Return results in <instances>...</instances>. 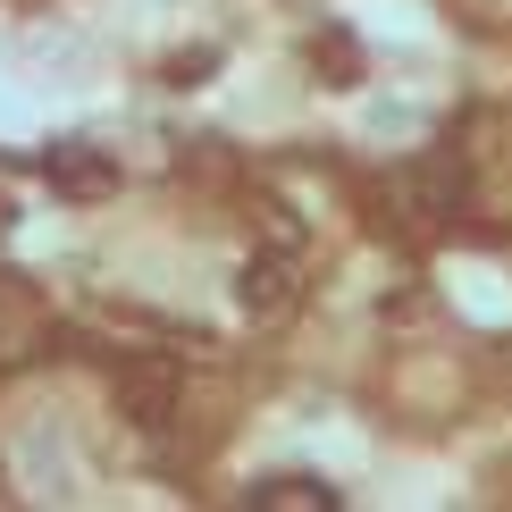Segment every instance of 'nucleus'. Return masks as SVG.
Instances as JSON below:
<instances>
[{
	"mask_svg": "<svg viewBox=\"0 0 512 512\" xmlns=\"http://www.w3.org/2000/svg\"><path fill=\"white\" fill-rule=\"evenodd\" d=\"M118 412L135 420V429H168V412H177V361H168V353H126Z\"/></svg>",
	"mask_w": 512,
	"mask_h": 512,
	"instance_id": "f03ea898",
	"label": "nucleus"
},
{
	"mask_svg": "<svg viewBox=\"0 0 512 512\" xmlns=\"http://www.w3.org/2000/svg\"><path fill=\"white\" fill-rule=\"evenodd\" d=\"M311 68H319V76H336V84H353V76H361V42H353L345 26H328V34L311 42Z\"/></svg>",
	"mask_w": 512,
	"mask_h": 512,
	"instance_id": "423d86ee",
	"label": "nucleus"
},
{
	"mask_svg": "<svg viewBox=\"0 0 512 512\" xmlns=\"http://www.w3.org/2000/svg\"><path fill=\"white\" fill-rule=\"evenodd\" d=\"M236 303H244V319L277 328V319H294V311H303V277H294V261H286V252H252V261L236 269Z\"/></svg>",
	"mask_w": 512,
	"mask_h": 512,
	"instance_id": "f257e3e1",
	"label": "nucleus"
},
{
	"mask_svg": "<svg viewBox=\"0 0 512 512\" xmlns=\"http://www.w3.org/2000/svg\"><path fill=\"white\" fill-rule=\"evenodd\" d=\"M42 177H51L59 194H76V202H101L118 185V160L93 152V143H51V152H42Z\"/></svg>",
	"mask_w": 512,
	"mask_h": 512,
	"instance_id": "7ed1b4c3",
	"label": "nucleus"
},
{
	"mask_svg": "<svg viewBox=\"0 0 512 512\" xmlns=\"http://www.w3.org/2000/svg\"><path fill=\"white\" fill-rule=\"evenodd\" d=\"M252 504H261V512H336L345 496H336L328 479H311V471H277V479L252 487Z\"/></svg>",
	"mask_w": 512,
	"mask_h": 512,
	"instance_id": "39448f33",
	"label": "nucleus"
},
{
	"mask_svg": "<svg viewBox=\"0 0 512 512\" xmlns=\"http://www.w3.org/2000/svg\"><path fill=\"white\" fill-rule=\"evenodd\" d=\"M51 336V311L26 294V277H0V361H26Z\"/></svg>",
	"mask_w": 512,
	"mask_h": 512,
	"instance_id": "20e7f679",
	"label": "nucleus"
}]
</instances>
